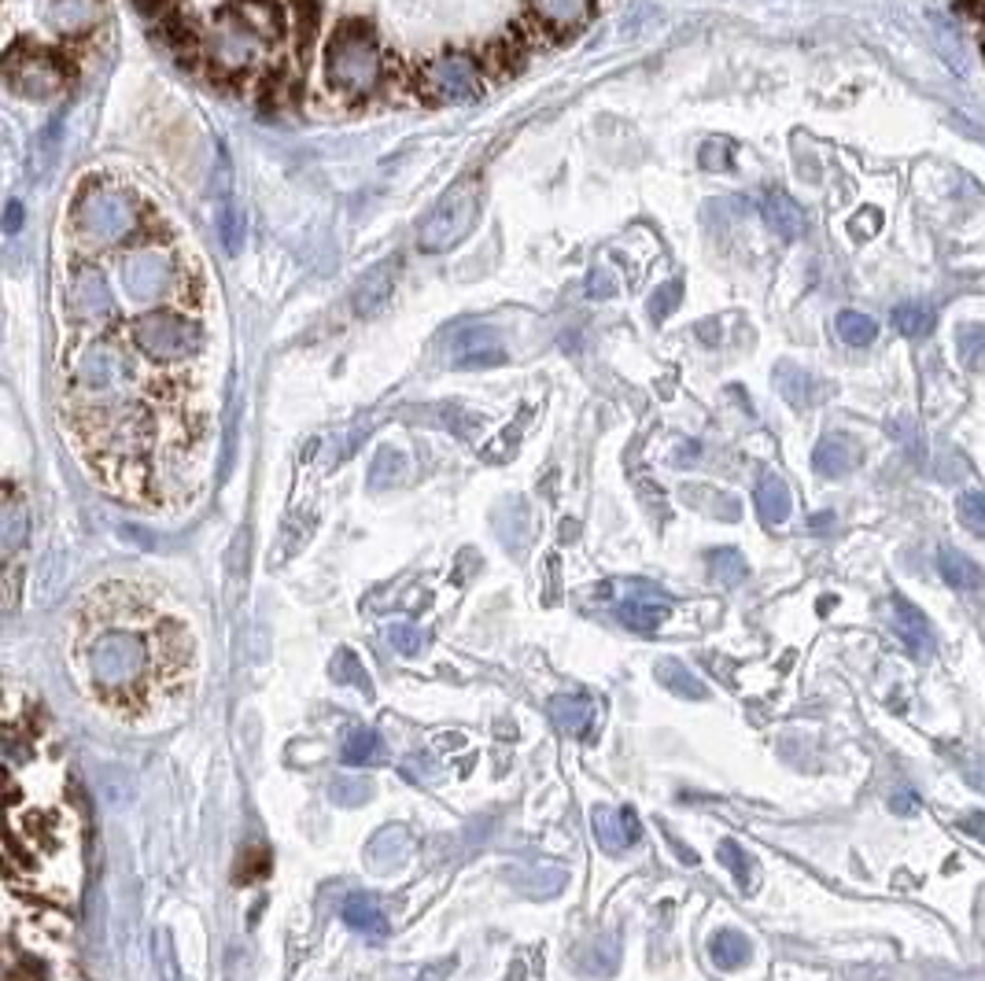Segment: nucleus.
I'll return each mask as SVG.
<instances>
[{
	"instance_id": "obj_1",
	"label": "nucleus",
	"mask_w": 985,
	"mask_h": 981,
	"mask_svg": "<svg viewBox=\"0 0 985 981\" xmlns=\"http://www.w3.org/2000/svg\"><path fill=\"white\" fill-rule=\"evenodd\" d=\"M71 672L86 698L126 727L182 720L196 694L188 617L141 584H100L71 620Z\"/></svg>"
},
{
	"instance_id": "obj_2",
	"label": "nucleus",
	"mask_w": 985,
	"mask_h": 981,
	"mask_svg": "<svg viewBox=\"0 0 985 981\" xmlns=\"http://www.w3.org/2000/svg\"><path fill=\"white\" fill-rule=\"evenodd\" d=\"M284 34L278 0H232L207 30V59L218 70L243 74L259 67Z\"/></svg>"
},
{
	"instance_id": "obj_3",
	"label": "nucleus",
	"mask_w": 985,
	"mask_h": 981,
	"mask_svg": "<svg viewBox=\"0 0 985 981\" xmlns=\"http://www.w3.org/2000/svg\"><path fill=\"white\" fill-rule=\"evenodd\" d=\"M385 56L366 23H344L325 45V81L344 97H369L380 86Z\"/></svg>"
},
{
	"instance_id": "obj_4",
	"label": "nucleus",
	"mask_w": 985,
	"mask_h": 981,
	"mask_svg": "<svg viewBox=\"0 0 985 981\" xmlns=\"http://www.w3.org/2000/svg\"><path fill=\"white\" fill-rule=\"evenodd\" d=\"M141 226V207L133 204L122 188L97 185L74 204V229L97 248L122 244Z\"/></svg>"
},
{
	"instance_id": "obj_5",
	"label": "nucleus",
	"mask_w": 985,
	"mask_h": 981,
	"mask_svg": "<svg viewBox=\"0 0 985 981\" xmlns=\"http://www.w3.org/2000/svg\"><path fill=\"white\" fill-rule=\"evenodd\" d=\"M476 210H480V182L465 177L440 199V207L421 221L418 248L429 255H443V251L458 248L476 226Z\"/></svg>"
},
{
	"instance_id": "obj_6",
	"label": "nucleus",
	"mask_w": 985,
	"mask_h": 981,
	"mask_svg": "<svg viewBox=\"0 0 985 981\" xmlns=\"http://www.w3.org/2000/svg\"><path fill=\"white\" fill-rule=\"evenodd\" d=\"M137 347L159 366H174L182 358H193L204 347V329L182 314H148L133 325Z\"/></svg>"
},
{
	"instance_id": "obj_7",
	"label": "nucleus",
	"mask_w": 985,
	"mask_h": 981,
	"mask_svg": "<svg viewBox=\"0 0 985 981\" xmlns=\"http://www.w3.org/2000/svg\"><path fill=\"white\" fill-rule=\"evenodd\" d=\"M421 92L432 103H465L480 97V70L469 56L462 52H447V56H432L421 67Z\"/></svg>"
},
{
	"instance_id": "obj_8",
	"label": "nucleus",
	"mask_w": 985,
	"mask_h": 981,
	"mask_svg": "<svg viewBox=\"0 0 985 981\" xmlns=\"http://www.w3.org/2000/svg\"><path fill=\"white\" fill-rule=\"evenodd\" d=\"M63 310L78 325H100L111 318L115 295L100 266H78L71 273L67 288H63Z\"/></svg>"
},
{
	"instance_id": "obj_9",
	"label": "nucleus",
	"mask_w": 985,
	"mask_h": 981,
	"mask_svg": "<svg viewBox=\"0 0 985 981\" xmlns=\"http://www.w3.org/2000/svg\"><path fill=\"white\" fill-rule=\"evenodd\" d=\"M4 81L15 97L26 100H48L63 89V70L52 52L30 48V52H12L4 63Z\"/></svg>"
},
{
	"instance_id": "obj_10",
	"label": "nucleus",
	"mask_w": 985,
	"mask_h": 981,
	"mask_svg": "<svg viewBox=\"0 0 985 981\" xmlns=\"http://www.w3.org/2000/svg\"><path fill=\"white\" fill-rule=\"evenodd\" d=\"M177 284V266L166 251L141 248L122 259V288L133 299H163Z\"/></svg>"
},
{
	"instance_id": "obj_11",
	"label": "nucleus",
	"mask_w": 985,
	"mask_h": 981,
	"mask_svg": "<svg viewBox=\"0 0 985 981\" xmlns=\"http://www.w3.org/2000/svg\"><path fill=\"white\" fill-rule=\"evenodd\" d=\"M506 362V344L491 325H465L451 344L454 369H491Z\"/></svg>"
},
{
	"instance_id": "obj_12",
	"label": "nucleus",
	"mask_w": 985,
	"mask_h": 981,
	"mask_svg": "<svg viewBox=\"0 0 985 981\" xmlns=\"http://www.w3.org/2000/svg\"><path fill=\"white\" fill-rule=\"evenodd\" d=\"M860 461H864L860 443H856L853 436H845V432H831V436H823L812 450V469L820 472V477H827V480L849 477Z\"/></svg>"
},
{
	"instance_id": "obj_13",
	"label": "nucleus",
	"mask_w": 985,
	"mask_h": 981,
	"mask_svg": "<svg viewBox=\"0 0 985 981\" xmlns=\"http://www.w3.org/2000/svg\"><path fill=\"white\" fill-rule=\"evenodd\" d=\"M894 631L897 639L905 642L912 657H930L934 653V635H930V624L923 617V609H916L905 595H894Z\"/></svg>"
},
{
	"instance_id": "obj_14",
	"label": "nucleus",
	"mask_w": 985,
	"mask_h": 981,
	"mask_svg": "<svg viewBox=\"0 0 985 981\" xmlns=\"http://www.w3.org/2000/svg\"><path fill=\"white\" fill-rule=\"evenodd\" d=\"M595 830H598L602 849L613 852V857H617V852H624L628 846H635V841H639V835H642L639 819H635L631 808H606V805L595 808Z\"/></svg>"
},
{
	"instance_id": "obj_15",
	"label": "nucleus",
	"mask_w": 985,
	"mask_h": 981,
	"mask_svg": "<svg viewBox=\"0 0 985 981\" xmlns=\"http://www.w3.org/2000/svg\"><path fill=\"white\" fill-rule=\"evenodd\" d=\"M760 215L779 240H798L804 233V210L782 188H768L765 199H760Z\"/></svg>"
},
{
	"instance_id": "obj_16",
	"label": "nucleus",
	"mask_w": 985,
	"mask_h": 981,
	"mask_svg": "<svg viewBox=\"0 0 985 981\" xmlns=\"http://www.w3.org/2000/svg\"><path fill=\"white\" fill-rule=\"evenodd\" d=\"M100 0H48L45 19L59 34H86L100 23Z\"/></svg>"
},
{
	"instance_id": "obj_17",
	"label": "nucleus",
	"mask_w": 985,
	"mask_h": 981,
	"mask_svg": "<svg viewBox=\"0 0 985 981\" xmlns=\"http://www.w3.org/2000/svg\"><path fill=\"white\" fill-rule=\"evenodd\" d=\"M410 857V835L402 827H385L377 830L374 841L366 846V863L369 871L385 874V871H399Z\"/></svg>"
},
{
	"instance_id": "obj_18",
	"label": "nucleus",
	"mask_w": 985,
	"mask_h": 981,
	"mask_svg": "<svg viewBox=\"0 0 985 981\" xmlns=\"http://www.w3.org/2000/svg\"><path fill=\"white\" fill-rule=\"evenodd\" d=\"M938 568H941V579H945L952 590H960V595L982 590V584H985L982 565L974 562V557L963 554V551H956V546H941V551H938Z\"/></svg>"
},
{
	"instance_id": "obj_19",
	"label": "nucleus",
	"mask_w": 985,
	"mask_h": 981,
	"mask_svg": "<svg viewBox=\"0 0 985 981\" xmlns=\"http://www.w3.org/2000/svg\"><path fill=\"white\" fill-rule=\"evenodd\" d=\"M532 12L539 26L554 30V34H569V30L587 23L591 0H532Z\"/></svg>"
},
{
	"instance_id": "obj_20",
	"label": "nucleus",
	"mask_w": 985,
	"mask_h": 981,
	"mask_svg": "<svg viewBox=\"0 0 985 981\" xmlns=\"http://www.w3.org/2000/svg\"><path fill=\"white\" fill-rule=\"evenodd\" d=\"M550 716L565 734L572 738H587L591 727H595V701L576 698V694H561V698L550 701Z\"/></svg>"
},
{
	"instance_id": "obj_21",
	"label": "nucleus",
	"mask_w": 985,
	"mask_h": 981,
	"mask_svg": "<svg viewBox=\"0 0 985 981\" xmlns=\"http://www.w3.org/2000/svg\"><path fill=\"white\" fill-rule=\"evenodd\" d=\"M776 388L793 410H809L815 399H820V384H815V377L804 373V369L793 366V362L776 366Z\"/></svg>"
},
{
	"instance_id": "obj_22",
	"label": "nucleus",
	"mask_w": 985,
	"mask_h": 981,
	"mask_svg": "<svg viewBox=\"0 0 985 981\" xmlns=\"http://www.w3.org/2000/svg\"><path fill=\"white\" fill-rule=\"evenodd\" d=\"M793 510V499H790V488L787 480L776 477V472H768L765 480L757 483V513L765 524H782Z\"/></svg>"
},
{
	"instance_id": "obj_23",
	"label": "nucleus",
	"mask_w": 985,
	"mask_h": 981,
	"mask_svg": "<svg viewBox=\"0 0 985 981\" xmlns=\"http://www.w3.org/2000/svg\"><path fill=\"white\" fill-rule=\"evenodd\" d=\"M391 277H396V266H377L374 273H366L362 284L355 288V314L369 318V314L385 307L391 295Z\"/></svg>"
},
{
	"instance_id": "obj_24",
	"label": "nucleus",
	"mask_w": 985,
	"mask_h": 981,
	"mask_svg": "<svg viewBox=\"0 0 985 981\" xmlns=\"http://www.w3.org/2000/svg\"><path fill=\"white\" fill-rule=\"evenodd\" d=\"M344 923L358 934H380L385 930V912H380L374 893H351L344 901Z\"/></svg>"
},
{
	"instance_id": "obj_25",
	"label": "nucleus",
	"mask_w": 985,
	"mask_h": 981,
	"mask_svg": "<svg viewBox=\"0 0 985 981\" xmlns=\"http://www.w3.org/2000/svg\"><path fill=\"white\" fill-rule=\"evenodd\" d=\"M617 617H620L624 628L642 631L646 635V631H657L664 620H669V606H650L646 598H628V601H620Z\"/></svg>"
},
{
	"instance_id": "obj_26",
	"label": "nucleus",
	"mask_w": 985,
	"mask_h": 981,
	"mask_svg": "<svg viewBox=\"0 0 985 981\" xmlns=\"http://www.w3.org/2000/svg\"><path fill=\"white\" fill-rule=\"evenodd\" d=\"M340 753H344V764L362 767V764H377L380 756H385V745H380L377 731H369V727H355V731L344 738Z\"/></svg>"
},
{
	"instance_id": "obj_27",
	"label": "nucleus",
	"mask_w": 985,
	"mask_h": 981,
	"mask_svg": "<svg viewBox=\"0 0 985 981\" xmlns=\"http://www.w3.org/2000/svg\"><path fill=\"white\" fill-rule=\"evenodd\" d=\"M30 535V513L19 499H8L0 510V539H4V554H15L23 539Z\"/></svg>"
},
{
	"instance_id": "obj_28",
	"label": "nucleus",
	"mask_w": 985,
	"mask_h": 981,
	"mask_svg": "<svg viewBox=\"0 0 985 981\" xmlns=\"http://www.w3.org/2000/svg\"><path fill=\"white\" fill-rule=\"evenodd\" d=\"M834 333L842 336V344L867 347L878 336V321L864 310H842L838 318H834Z\"/></svg>"
},
{
	"instance_id": "obj_29",
	"label": "nucleus",
	"mask_w": 985,
	"mask_h": 981,
	"mask_svg": "<svg viewBox=\"0 0 985 981\" xmlns=\"http://www.w3.org/2000/svg\"><path fill=\"white\" fill-rule=\"evenodd\" d=\"M708 952H713V963L719 970H735L749 959V941L738 930H719L713 941H708Z\"/></svg>"
},
{
	"instance_id": "obj_30",
	"label": "nucleus",
	"mask_w": 985,
	"mask_h": 981,
	"mask_svg": "<svg viewBox=\"0 0 985 981\" xmlns=\"http://www.w3.org/2000/svg\"><path fill=\"white\" fill-rule=\"evenodd\" d=\"M956 358L971 369V373H982L985 369V325L982 321L960 325L956 329Z\"/></svg>"
},
{
	"instance_id": "obj_31",
	"label": "nucleus",
	"mask_w": 985,
	"mask_h": 981,
	"mask_svg": "<svg viewBox=\"0 0 985 981\" xmlns=\"http://www.w3.org/2000/svg\"><path fill=\"white\" fill-rule=\"evenodd\" d=\"M894 329L908 340H919L934 329V310L923 307V303H897L894 307Z\"/></svg>"
},
{
	"instance_id": "obj_32",
	"label": "nucleus",
	"mask_w": 985,
	"mask_h": 981,
	"mask_svg": "<svg viewBox=\"0 0 985 981\" xmlns=\"http://www.w3.org/2000/svg\"><path fill=\"white\" fill-rule=\"evenodd\" d=\"M369 797H374V783H369L366 775H336L333 783H328V800L340 808L366 805Z\"/></svg>"
},
{
	"instance_id": "obj_33",
	"label": "nucleus",
	"mask_w": 985,
	"mask_h": 981,
	"mask_svg": "<svg viewBox=\"0 0 985 981\" xmlns=\"http://www.w3.org/2000/svg\"><path fill=\"white\" fill-rule=\"evenodd\" d=\"M657 679H661L672 694H683V698H691V701H702L705 694H708L702 683H697L694 675L683 668L680 661H661V664H657Z\"/></svg>"
},
{
	"instance_id": "obj_34",
	"label": "nucleus",
	"mask_w": 985,
	"mask_h": 981,
	"mask_svg": "<svg viewBox=\"0 0 985 981\" xmlns=\"http://www.w3.org/2000/svg\"><path fill=\"white\" fill-rule=\"evenodd\" d=\"M708 573H713L716 584L738 587V584H743V579L749 576V568H746V557H743V554L730 551V546H724V551H713V554H708Z\"/></svg>"
},
{
	"instance_id": "obj_35",
	"label": "nucleus",
	"mask_w": 985,
	"mask_h": 981,
	"mask_svg": "<svg viewBox=\"0 0 985 981\" xmlns=\"http://www.w3.org/2000/svg\"><path fill=\"white\" fill-rule=\"evenodd\" d=\"M956 516L971 535H985V491H963L956 502Z\"/></svg>"
},
{
	"instance_id": "obj_36",
	"label": "nucleus",
	"mask_w": 985,
	"mask_h": 981,
	"mask_svg": "<svg viewBox=\"0 0 985 981\" xmlns=\"http://www.w3.org/2000/svg\"><path fill=\"white\" fill-rule=\"evenodd\" d=\"M680 299H683V284H680V281L661 284V288H657V292L650 295V303H646V310H650V321L672 318V310L680 307Z\"/></svg>"
},
{
	"instance_id": "obj_37",
	"label": "nucleus",
	"mask_w": 985,
	"mask_h": 981,
	"mask_svg": "<svg viewBox=\"0 0 985 981\" xmlns=\"http://www.w3.org/2000/svg\"><path fill=\"white\" fill-rule=\"evenodd\" d=\"M333 679L336 683H358V687H362L366 694L374 690L369 687V675L362 672V664H358V657L351 650H340L336 653V661H333Z\"/></svg>"
},
{
	"instance_id": "obj_38",
	"label": "nucleus",
	"mask_w": 985,
	"mask_h": 981,
	"mask_svg": "<svg viewBox=\"0 0 985 981\" xmlns=\"http://www.w3.org/2000/svg\"><path fill=\"white\" fill-rule=\"evenodd\" d=\"M697 163L705 166L708 174H724V171H730V144L727 141H705V148H702V155H697Z\"/></svg>"
},
{
	"instance_id": "obj_39",
	"label": "nucleus",
	"mask_w": 985,
	"mask_h": 981,
	"mask_svg": "<svg viewBox=\"0 0 985 981\" xmlns=\"http://www.w3.org/2000/svg\"><path fill=\"white\" fill-rule=\"evenodd\" d=\"M388 639H391V646L399 653H407V657H414V653H421V646H425V639H421V631L414 624H391Z\"/></svg>"
},
{
	"instance_id": "obj_40",
	"label": "nucleus",
	"mask_w": 985,
	"mask_h": 981,
	"mask_svg": "<svg viewBox=\"0 0 985 981\" xmlns=\"http://www.w3.org/2000/svg\"><path fill=\"white\" fill-rule=\"evenodd\" d=\"M292 8H295V26H300L303 48H306L317 34V0H292Z\"/></svg>"
},
{
	"instance_id": "obj_41",
	"label": "nucleus",
	"mask_w": 985,
	"mask_h": 981,
	"mask_svg": "<svg viewBox=\"0 0 985 981\" xmlns=\"http://www.w3.org/2000/svg\"><path fill=\"white\" fill-rule=\"evenodd\" d=\"M620 292V281L613 277V273L606 266H595L587 273V295L591 299H609V295Z\"/></svg>"
},
{
	"instance_id": "obj_42",
	"label": "nucleus",
	"mask_w": 985,
	"mask_h": 981,
	"mask_svg": "<svg viewBox=\"0 0 985 981\" xmlns=\"http://www.w3.org/2000/svg\"><path fill=\"white\" fill-rule=\"evenodd\" d=\"M719 857L727 860V868H730V874H735L738 882L749 885V863H754V860H749L746 852L735 846V841H724V846H719Z\"/></svg>"
},
{
	"instance_id": "obj_43",
	"label": "nucleus",
	"mask_w": 985,
	"mask_h": 981,
	"mask_svg": "<svg viewBox=\"0 0 985 981\" xmlns=\"http://www.w3.org/2000/svg\"><path fill=\"white\" fill-rule=\"evenodd\" d=\"M56 137H59V126H48V130L37 137V155H41L37 166H41V171H45V166L52 163V141H56Z\"/></svg>"
},
{
	"instance_id": "obj_44",
	"label": "nucleus",
	"mask_w": 985,
	"mask_h": 981,
	"mask_svg": "<svg viewBox=\"0 0 985 981\" xmlns=\"http://www.w3.org/2000/svg\"><path fill=\"white\" fill-rule=\"evenodd\" d=\"M23 204H19V199H8V207H4V233H19V229H23Z\"/></svg>"
},
{
	"instance_id": "obj_45",
	"label": "nucleus",
	"mask_w": 985,
	"mask_h": 981,
	"mask_svg": "<svg viewBox=\"0 0 985 981\" xmlns=\"http://www.w3.org/2000/svg\"><path fill=\"white\" fill-rule=\"evenodd\" d=\"M960 830H963V835L985 841V811H967V816L960 819Z\"/></svg>"
},
{
	"instance_id": "obj_46",
	"label": "nucleus",
	"mask_w": 985,
	"mask_h": 981,
	"mask_svg": "<svg viewBox=\"0 0 985 981\" xmlns=\"http://www.w3.org/2000/svg\"><path fill=\"white\" fill-rule=\"evenodd\" d=\"M878 221H883V218H878V210H867V215H856V218H853V233H856V237H872L875 229H878Z\"/></svg>"
},
{
	"instance_id": "obj_47",
	"label": "nucleus",
	"mask_w": 985,
	"mask_h": 981,
	"mask_svg": "<svg viewBox=\"0 0 985 981\" xmlns=\"http://www.w3.org/2000/svg\"><path fill=\"white\" fill-rule=\"evenodd\" d=\"M894 808L900 811V816H912V811H916V797L912 794H900V797H894Z\"/></svg>"
},
{
	"instance_id": "obj_48",
	"label": "nucleus",
	"mask_w": 985,
	"mask_h": 981,
	"mask_svg": "<svg viewBox=\"0 0 985 981\" xmlns=\"http://www.w3.org/2000/svg\"><path fill=\"white\" fill-rule=\"evenodd\" d=\"M697 336H702V340H708V344H716V340H719V329H716V321H708V325H697Z\"/></svg>"
},
{
	"instance_id": "obj_49",
	"label": "nucleus",
	"mask_w": 985,
	"mask_h": 981,
	"mask_svg": "<svg viewBox=\"0 0 985 981\" xmlns=\"http://www.w3.org/2000/svg\"><path fill=\"white\" fill-rule=\"evenodd\" d=\"M831 524H834V513H820V516H812V527H815V532H827Z\"/></svg>"
}]
</instances>
